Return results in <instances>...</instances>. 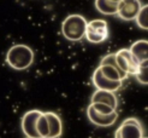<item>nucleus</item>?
<instances>
[{
    "label": "nucleus",
    "instance_id": "f257e3e1",
    "mask_svg": "<svg viewBox=\"0 0 148 138\" xmlns=\"http://www.w3.org/2000/svg\"><path fill=\"white\" fill-rule=\"evenodd\" d=\"M6 63L14 70L28 69L34 62V51L24 44L13 45L6 52Z\"/></svg>",
    "mask_w": 148,
    "mask_h": 138
},
{
    "label": "nucleus",
    "instance_id": "f03ea898",
    "mask_svg": "<svg viewBox=\"0 0 148 138\" xmlns=\"http://www.w3.org/2000/svg\"><path fill=\"white\" fill-rule=\"evenodd\" d=\"M87 19L82 15H69L62 23V33L69 41H79L84 38L87 29Z\"/></svg>",
    "mask_w": 148,
    "mask_h": 138
},
{
    "label": "nucleus",
    "instance_id": "7ed1b4c3",
    "mask_svg": "<svg viewBox=\"0 0 148 138\" xmlns=\"http://www.w3.org/2000/svg\"><path fill=\"white\" fill-rule=\"evenodd\" d=\"M84 38L92 44H101L108 38V24L105 19H93L87 23Z\"/></svg>",
    "mask_w": 148,
    "mask_h": 138
},
{
    "label": "nucleus",
    "instance_id": "20e7f679",
    "mask_svg": "<svg viewBox=\"0 0 148 138\" xmlns=\"http://www.w3.org/2000/svg\"><path fill=\"white\" fill-rule=\"evenodd\" d=\"M116 138H143L145 128L137 118L125 119L114 132Z\"/></svg>",
    "mask_w": 148,
    "mask_h": 138
},
{
    "label": "nucleus",
    "instance_id": "39448f33",
    "mask_svg": "<svg viewBox=\"0 0 148 138\" xmlns=\"http://www.w3.org/2000/svg\"><path fill=\"white\" fill-rule=\"evenodd\" d=\"M116 61L119 68L128 75H135L138 70V62L129 49H121L116 52Z\"/></svg>",
    "mask_w": 148,
    "mask_h": 138
},
{
    "label": "nucleus",
    "instance_id": "423d86ee",
    "mask_svg": "<svg viewBox=\"0 0 148 138\" xmlns=\"http://www.w3.org/2000/svg\"><path fill=\"white\" fill-rule=\"evenodd\" d=\"M42 114L41 110L33 109V110L27 112L21 119V128L22 132L25 137L29 138H39V132L36 130V122H38L39 116Z\"/></svg>",
    "mask_w": 148,
    "mask_h": 138
},
{
    "label": "nucleus",
    "instance_id": "0eeeda50",
    "mask_svg": "<svg viewBox=\"0 0 148 138\" xmlns=\"http://www.w3.org/2000/svg\"><path fill=\"white\" fill-rule=\"evenodd\" d=\"M87 118L93 125L99 126V127H108L112 126L118 119V113L114 110L111 114H101L94 109L92 104L88 105L87 108Z\"/></svg>",
    "mask_w": 148,
    "mask_h": 138
},
{
    "label": "nucleus",
    "instance_id": "6e6552de",
    "mask_svg": "<svg viewBox=\"0 0 148 138\" xmlns=\"http://www.w3.org/2000/svg\"><path fill=\"white\" fill-rule=\"evenodd\" d=\"M141 6L140 0H121L118 4L117 16L123 21H135Z\"/></svg>",
    "mask_w": 148,
    "mask_h": 138
},
{
    "label": "nucleus",
    "instance_id": "1a4fd4ad",
    "mask_svg": "<svg viewBox=\"0 0 148 138\" xmlns=\"http://www.w3.org/2000/svg\"><path fill=\"white\" fill-rule=\"evenodd\" d=\"M92 81H93L94 86L97 87V89L113 91V92H117L123 86V81H114V80H111V79L106 78L101 73L99 67H97V69L93 71Z\"/></svg>",
    "mask_w": 148,
    "mask_h": 138
},
{
    "label": "nucleus",
    "instance_id": "9d476101",
    "mask_svg": "<svg viewBox=\"0 0 148 138\" xmlns=\"http://www.w3.org/2000/svg\"><path fill=\"white\" fill-rule=\"evenodd\" d=\"M47 116L48 126H49V137L48 138H58L63 135V122L62 119L54 112H45Z\"/></svg>",
    "mask_w": 148,
    "mask_h": 138
},
{
    "label": "nucleus",
    "instance_id": "9b49d317",
    "mask_svg": "<svg viewBox=\"0 0 148 138\" xmlns=\"http://www.w3.org/2000/svg\"><path fill=\"white\" fill-rule=\"evenodd\" d=\"M92 102H101V103H106L111 107L117 109L118 107V99L116 96V92L107 91V90H100L97 89L92 96Z\"/></svg>",
    "mask_w": 148,
    "mask_h": 138
},
{
    "label": "nucleus",
    "instance_id": "f8f14e48",
    "mask_svg": "<svg viewBox=\"0 0 148 138\" xmlns=\"http://www.w3.org/2000/svg\"><path fill=\"white\" fill-rule=\"evenodd\" d=\"M138 63L148 60V40H137L129 49Z\"/></svg>",
    "mask_w": 148,
    "mask_h": 138
},
{
    "label": "nucleus",
    "instance_id": "ddd939ff",
    "mask_svg": "<svg viewBox=\"0 0 148 138\" xmlns=\"http://www.w3.org/2000/svg\"><path fill=\"white\" fill-rule=\"evenodd\" d=\"M118 4L119 3H114L112 0H95V7H97V10L100 13L105 15V16L117 15Z\"/></svg>",
    "mask_w": 148,
    "mask_h": 138
},
{
    "label": "nucleus",
    "instance_id": "4468645a",
    "mask_svg": "<svg viewBox=\"0 0 148 138\" xmlns=\"http://www.w3.org/2000/svg\"><path fill=\"white\" fill-rule=\"evenodd\" d=\"M36 130L39 132V136L42 138H48L49 137V126H48V120L45 113L42 112V114L39 116L38 122H36Z\"/></svg>",
    "mask_w": 148,
    "mask_h": 138
},
{
    "label": "nucleus",
    "instance_id": "2eb2a0df",
    "mask_svg": "<svg viewBox=\"0 0 148 138\" xmlns=\"http://www.w3.org/2000/svg\"><path fill=\"white\" fill-rule=\"evenodd\" d=\"M134 76L141 85H148V60L138 63V70Z\"/></svg>",
    "mask_w": 148,
    "mask_h": 138
},
{
    "label": "nucleus",
    "instance_id": "dca6fc26",
    "mask_svg": "<svg viewBox=\"0 0 148 138\" xmlns=\"http://www.w3.org/2000/svg\"><path fill=\"white\" fill-rule=\"evenodd\" d=\"M135 21L138 28L148 31V4L141 6V10H140Z\"/></svg>",
    "mask_w": 148,
    "mask_h": 138
},
{
    "label": "nucleus",
    "instance_id": "f3484780",
    "mask_svg": "<svg viewBox=\"0 0 148 138\" xmlns=\"http://www.w3.org/2000/svg\"><path fill=\"white\" fill-rule=\"evenodd\" d=\"M90 104L94 107L95 110L101 113V114H111V113H113L116 110L113 107H111L106 103H101V102H92Z\"/></svg>",
    "mask_w": 148,
    "mask_h": 138
}]
</instances>
